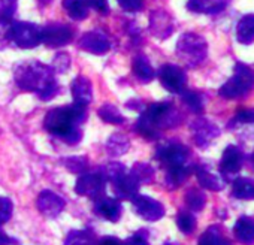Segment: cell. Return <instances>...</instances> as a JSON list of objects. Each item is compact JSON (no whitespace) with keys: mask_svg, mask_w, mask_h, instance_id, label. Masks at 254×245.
<instances>
[{"mask_svg":"<svg viewBox=\"0 0 254 245\" xmlns=\"http://www.w3.org/2000/svg\"><path fill=\"white\" fill-rule=\"evenodd\" d=\"M87 118V108L69 105L48 111L44 120V127L63 142L75 145L81 141V124Z\"/></svg>","mask_w":254,"mask_h":245,"instance_id":"6da1fadb","label":"cell"},{"mask_svg":"<svg viewBox=\"0 0 254 245\" xmlns=\"http://www.w3.org/2000/svg\"><path fill=\"white\" fill-rule=\"evenodd\" d=\"M253 157H254V156H253Z\"/></svg>","mask_w":254,"mask_h":245,"instance_id":"7dc6e473","label":"cell"},{"mask_svg":"<svg viewBox=\"0 0 254 245\" xmlns=\"http://www.w3.org/2000/svg\"><path fill=\"white\" fill-rule=\"evenodd\" d=\"M208 54L206 41L196 33H184L177 44V56L190 67L200 64Z\"/></svg>","mask_w":254,"mask_h":245,"instance_id":"5b68a950","label":"cell"},{"mask_svg":"<svg viewBox=\"0 0 254 245\" xmlns=\"http://www.w3.org/2000/svg\"><path fill=\"white\" fill-rule=\"evenodd\" d=\"M129 139H127L124 135L120 133H114L108 138L106 141V151L112 156V157H120L123 154H126L129 151Z\"/></svg>","mask_w":254,"mask_h":245,"instance_id":"cb8c5ba5","label":"cell"},{"mask_svg":"<svg viewBox=\"0 0 254 245\" xmlns=\"http://www.w3.org/2000/svg\"><path fill=\"white\" fill-rule=\"evenodd\" d=\"M183 100L184 103L194 112H200L203 109V102H202V97L194 93V91H186L183 94Z\"/></svg>","mask_w":254,"mask_h":245,"instance_id":"d590c367","label":"cell"},{"mask_svg":"<svg viewBox=\"0 0 254 245\" xmlns=\"http://www.w3.org/2000/svg\"><path fill=\"white\" fill-rule=\"evenodd\" d=\"M233 194L239 199H254V181L239 178L233 184Z\"/></svg>","mask_w":254,"mask_h":245,"instance_id":"83f0119b","label":"cell"},{"mask_svg":"<svg viewBox=\"0 0 254 245\" xmlns=\"http://www.w3.org/2000/svg\"><path fill=\"white\" fill-rule=\"evenodd\" d=\"M218 229L214 226V227H209L203 235H202V238L199 239V244L197 245H215L217 242H218V239L221 238L220 236V233L217 232Z\"/></svg>","mask_w":254,"mask_h":245,"instance_id":"74e56055","label":"cell"},{"mask_svg":"<svg viewBox=\"0 0 254 245\" xmlns=\"http://www.w3.org/2000/svg\"><path fill=\"white\" fill-rule=\"evenodd\" d=\"M121 245H150V244L147 239V233H144V230H139L130 238H127Z\"/></svg>","mask_w":254,"mask_h":245,"instance_id":"60d3db41","label":"cell"},{"mask_svg":"<svg viewBox=\"0 0 254 245\" xmlns=\"http://www.w3.org/2000/svg\"><path fill=\"white\" fill-rule=\"evenodd\" d=\"M79 47H81V50H84L87 53L102 56L109 51L111 42H109L108 36L102 32H87L85 35L81 36Z\"/></svg>","mask_w":254,"mask_h":245,"instance_id":"5bb4252c","label":"cell"},{"mask_svg":"<svg viewBox=\"0 0 254 245\" xmlns=\"http://www.w3.org/2000/svg\"><path fill=\"white\" fill-rule=\"evenodd\" d=\"M36 206L38 209L48 218H56L62 214V211L66 206V202L62 196H59L57 193L51 191V190H44L41 191V194L38 196L36 200Z\"/></svg>","mask_w":254,"mask_h":245,"instance_id":"4fadbf2b","label":"cell"},{"mask_svg":"<svg viewBox=\"0 0 254 245\" xmlns=\"http://www.w3.org/2000/svg\"><path fill=\"white\" fill-rule=\"evenodd\" d=\"M121 244L123 242L115 236H105L97 242V245H121Z\"/></svg>","mask_w":254,"mask_h":245,"instance_id":"ee69618b","label":"cell"},{"mask_svg":"<svg viewBox=\"0 0 254 245\" xmlns=\"http://www.w3.org/2000/svg\"><path fill=\"white\" fill-rule=\"evenodd\" d=\"M88 8H93L94 11L100 12V14H108L109 12V5L108 0H87Z\"/></svg>","mask_w":254,"mask_h":245,"instance_id":"b9f144b4","label":"cell"},{"mask_svg":"<svg viewBox=\"0 0 254 245\" xmlns=\"http://www.w3.org/2000/svg\"><path fill=\"white\" fill-rule=\"evenodd\" d=\"M69 64H70V59H69L67 54H64V53L57 54L56 59H54V63H53V70L66 72L69 69Z\"/></svg>","mask_w":254,"mask_h":245,"instance_id":"ab89813d","label":"cell"},{"mask_svg":"<svg viewBox=\"0 0 254 245\" xmlns=\"http://www.w3.org/2000/svg\"><path fill=\"white\" fill-rule=\"evenodd\" d=\"M196 175H197V180L199 183L205 187V188H209V190H220L223 187V183L218 180V177H215L214 174H211L209 171H206L205 168H197L196 169Z\"/></svg>","mask_w":254,"mask_h":245,"instance_id":"f1b7e54d","label":"cell"},{"mask_svg":"<svg viewBox=\"0 0 254 245\" xmlns=\"http://www.w3.org/2000/svg\"><path fill=\"white\" fill-rule=\"evenodd\" d=\"M236 39L244 45L254 42V14L244 15L236 26Z\"/></svg>","mask_w":254,"mask_h":245,"instance_id":"44dd1931","label":"cell"},{"mask_svg":"<svg viewBox=\"0 0 254 245\" xmlns=\"http://www.w3.org/2000/svg\"><path fill=\"white\" fill-rule=\"evenodd\" d=\"M12 239L6 235V232L3 229H0V245H11Z\"/></svg>","mask_w":254,"mask_h":245,"instance_id":"f6af8a7d","label":"cell"},{"mask_svg":"<svg viewBox=\"0 0 254 245\" xmlns=\"http://www.w3.org/2000/svg\"><path fill=\"white\" fill-rule=\"evenodd\" d=\"M105 175L102 168L94 172L82 174L75 184V191L79 196H87L90 199H100L105 196Z\"/></svg>","mask_w":254,"mask_h":245,"instance_id":"ba28073f","label":"cell"},{"mask_svg":"<svg viewBox=\"0 0 254 245\" xmlns=\"http://www.w3.org/2000/svg\"><path fill=\"white\" fill-rule=\"evenodd\" d=\"M150 30L153 32L154 36L160 39L169 38L174 32V23L169 14H166L162 9L154 11L150 17Z\"/></svg>","mask_w":254,"mask_h":245,"instance_id":"2e32d148","label":"cell"},{"mask_svg":"<svg viewBox=\"0 0 254 245\" xmlns=\"http://www.w3.org/2000/svg\"><path fill=\"white\" fill-rule=\"evenodd\" d=\"M117 2L127 12H138L144 6V0H117Z\"/></svg>","mask_w":254,"mask_h":245,"instance_id":"f35d334b","label":"cell"},{"mask_svg":"<svg viewBox=\"0 0 254 245\" xmlns=\"http://www.w3.org/2000/svg\"><path fill=\"white\" fill-rule=\"evenodd\" d=\"M238 120L244 121V122H254V111L248 109V111H241L238 114Z\"/></svg>","mask_w":254,"mask_h":245,"instance_id":"7bdbcfd3","label":"cell"},{"mask_svg":"<svg viewBox=\"0 0 254 245\" xmlns=\"http://www.w3.org/2000/svg\"><path fill=\"white\" fill-rule=\"evenodd\" d=\"M235 235L244 244L254 242V220L250 217L239 218L235 226Z\"/></svg>","mask_w":254,"mask_h":245,"instance_id":"d4e9b609","label":"cell"},{"mask_svg":"<svg viewBox=\"0 0 254 245\" xmlns=\"http://www.w3.org/2000/svg\"><path fill=\"white\" fill-rule=\"evenodd\" d=\"M191 132L194 135V141L197 145L205 147L212 138H215L218 135V129L209 122L208 120H197L191 124Z\"/></svg>","mask_w":254,"mask_h":245,"instance_id":"d6986e66","label":"cell"},{"mask_svg":"<svg viewBox=\"0 0 254 245\" xmlns=\"http://www.w3.org/2000/svg\"><path fill=\"white\" fill-rule=\"evenodd\" d=\"M227 0H189L187 9L197 14H206V15H215L226 9Z\"/></svg>","mask_w":254,"mask_h":245,"instance_id":"ac0fdd59","label":"cell"},{"mask_svg":"<svg viewBox=\"0 0 254 245\" xmlns=\"http://www.w3.org/2000/svg\"><path fill=\"white\" fill-rule=\"evenodd\" d=\"M190 169L186 166H178V168H171L166 172V184L169 188H177L180 187L189 177Z\"/></svg>","mask_w":254,"mask_h":245,"instance_id":"4316f807","label":"cell"},{"mask_svg":"<svg viewBox=\"0 0 254 245\" xmlns=\"http://www.w3.org/2000/svg\"><path fill=\"white\" fill-rule=\"evenodd\" d=\"M70 91L73 97V105L87 108L93 100V87L88 78L79 75L70 84Z\"/></svg>","mask_w":254,"mask_h":245,"instance_id":"9a60e30c","label":"cell"},{"mask_svg":"<svg viewBox=\"0 0 254 245\" xmlns=\"http://www.w3.org/2000/svg\"><path fill=\"white\" fill-rule=\"evenodd\" d=\"M63 8L72 20L81 21L88 17L87 0H63Z\"/></svg>","mask_w":254,"mask_h":245,"instance_id":"603a6c76","label":"cell"},{"mask_svg":"<svg viewBox=\"0 0 254 245\" xmlns=\"http://www.w3.org/2000/svg\"><path fill=\"white\" fill-rule=\"evenodd\" d=\"M94 212L100 217H103L105 220L108 221H118L121 214H123V206L121 203L114 199V197H100L97 199L96 202V206H94Z\"/></svg>","mask_w":254,"mask_h":245,"instance_id":"e0dca14e","label":"cell"},{"mask_svg":"<svg viewBox=\"0 0 254 245\" xmlns=\"http://www.w3.org/2000/svg\"><path fill=\"white\" fill-rule=\"evenodd\" d=\"M64 245H97V241L88 230H72L67 235Z\"/></svg>","mask_w":254,"mask_h":245,"instance_id":"484cf974","label":"cell"},{"mask_svg":"<svg viewBox=\"0 0 254 245\" xmlns=\"http://www.w3.org/2000/svg\"><path fill=\"white\" fill-rule=\"evenodd\" d=\"M130 172L135 175V178L139 181V184H142V183H150L151 178H153V175H154V169H153L150 165H147V163H136V165L132 168Z\"/></svg>","mask_w":254,"mask_h":245,"instance_id":"4dcf8cb0","label":"cell"},{"mask_svg":"<svg viewBox=\"0 0 254 245\" xmlns=\"http://www.w3.org/2000/svg\"><path fill=\"white\" fill-rule=\"evenodd\" d=\"M8 41L20 48L32 50L41 44V27L32 23H14L9 26Z\"/></svg>","mask_w":254,"mask_h":245,"instance_id":"52a82bcc","label":"cell"},{"mask_svg":"<svg viewBox=\"0 0 254 245\" xmlns=\"http://www.w3.org/2000/svg\"><path fill=\"white\" fill-rule=\"evenodd\" d=\"M14 78L20 88L36 93L42 100L53 99L59 91L53 67L41 61L32 60L20 63L15 67Z\"/></svg>","mask_w":254,"mask_h":245,"instance_id":"7a4b0ae2","label":"cell"},{"mask_svg":"<svg viewBox=\"0 0 254 245\" xmlns=\"http://www.w3.org/2000/svg\"><path fill=\"white\" fill-rule=\"evenodd\" d=\"M132 67H133V73L136 75V78L141 82H150L156 75L153 66L150 64V61L145 56H136L133 59Z\"/></svg>","mask_w":254,"mask_h":245,"instance_id":"7402d4cb","label":"cell"},{"mask_svg":"<svg viewBox=\"0 0 254 245\" xmlns=\"http://www.w3.org/2000/svg\"><path fill=\"white\" fill-rule=\"evenodd\" d=\"M63 165L73 174L85 172L87 169V159L85 157H66L63 159Z\"/></svg>","mask_w":254,"mask_h":245,"instance_id":"836d02e7","label":"cell"},{"mask_svg":"<svg viewBox=\"0 0 254 245\" xmlns=\"http://www.w3.org/2000/svg\"><path fill=\"white\" fill-rule=\"evenodd\" d=\"M106 183L112 185V191L120 199H132L138 194L141 187L139 181L135 175L127 171V168L118 162H111L105 168H102Z\"/></svg>","mask_w":254,"mask_h":245,"instance_id":"277c9868","label":"cell"},{"mask_svg":"<svg viewBox=\"0 0 254 245\" xmlns=\"http://www.w3.org/2000/svg\"><path fill=\"white\" fill-rule=\"evenodd\" d=\"M190 153L184 145L180 144H169V145H163L157 150V159L168 166V169L171 168H178V166H184V163L187 162Z\"/></svg>","mask_w":254,"mask_h":245,"instance_id":"7c38bea8","label":"cell"},{"mask_svg":"<svg viewBox=\"0 0 254 245\" xmlns=\"http://www.w3.org/2000/svg\"><path fill=\"white\" fill-rule=\"evenodd\" d=\"M242 166V154L241 151L230 145L226 148V151L223 153V157H221V174L224 175H232V174H236Z\"/></svg>","mask_w":254,"mask_h":245,"instance_id":"ffe728a7","label":"cell"},{"mask_svg":"<svg viewBox=\"0 0 254 245\" xmlns=\"http://www.w3.org/2000/svg\"><path fill=\"white\" fill-rule=\"evenodd\" d=\"M254 88V72L242 64L238 63L235 66V75L220 88V96L226 99H235L247 94Z\"/></svg>","mask_w":254,"mask_h":245,"instance_id":"8992f818","label":"cell"},{"mask_svg":"<svg viewBox=\"0 0 254 245\" xmlns=\"http://www.w3.org/2000/svg\"><path fill=\"white\" fill-rule=\"evenodd\" d=\"M72 39V30L66 24L60 23H51L41 29V42L47 47L57 48L62 45H66Z\"/></svg>","mask_w":254,"mask_h":245,"instance_id":"8fae6325","label":"cell"},{"mask_svg":"<svg viewBox=\"0 0 254 245\" xmlns=\"http://www.w3.org/2000/svg\"><path fill=\"white\" fill-rule=\"evenodd\" d=\"M177 224L183 233H191L196 227V220L189 212H181L177 218Z\"/></svg>","mask_w":254,"mask_h":245,"instance_id":"e575fe53","label":"cell"},{"mask_svg":"<svg viewBox=\"0 0 254 245\" xmlns=\"http://www.w3.org/2000/svg\"><path fill=\"white\" fill-rule=\"evenodd\" d=\"M132 209L135 214L147 221H157L165 215L163 205L145 194H136L135 197H132Z\"/></svg>","mask_w":254,"mask_h":245,"instance_id":"9c48e42d","label":"cell"},{"mask_svg":"<svg viewBox=\"0 0 254 245\" xmlns=\"http://www.w3.org/2000/svg\"><path fill=\"white\" fill-rule=\"evenodd\" d=\"M186 203L193 211H200L205 205V196L196 188H191L186 193Z\"/></svg>","mask_w":254,"mask_h":245,"instance_id":"1f68e13d","label":"cell"},{"mask_svg":"<svg viewBox=\"0 0 254 245\" xmlns=\"http://www.w3.org/2000/svg\"><path fill=\"white\" fill-rule=\"evenodd\" d=\"M180 121L181 115L172 103H153L138 118L135 130L147 139H156L159 136L160 129H172L178 126Z\"/></svg>","mask_w":254,"mask_h":245,"instance_id":"3957f363","label":"cell"},{"mask_svg":"<svg viewBox=\"0 0 254 245\" xmlns=\"http://www.w3.org/2000/svg\"><path fill=\"white\" fill-rule=\"evenodd\" d=\"M97 114L105 122H111V124H121V122L126 121V118L121 115V112L114 105H109V103L103 105Z\"/></svg>","mask_w":254,"mask_h":245,"instance_id":"f546056e","label":"cell"},{"mask_svg":"<svg viewBox=\"0 0 254 245\" xmlns=\"http://www.w3.org/2000/svg\"><path fill=\"white\" fill-rule=\"evenodd\" d=\"M159 79L162 85L171 93H183L186 82H187L186 72L180 66L171 64V63L163 64L159 69Z\"/></svg>","mask_w":254,"mask_h":245,"instance_id":"30bf717a","label":"cell"},{"mask_svg":"<svg viewBox=\"0 0 254 245\" xmlns=\"http://www.w3.org/2000/svg\"><path fill=\"white\" fill-rule=\"evenodd\" d=\"M17 9V0H0V21H11Z\"/></svg>","mask_w":254,"mask_h":245,"instance_id":"d6a6232c","label":"cell"},{"mask_svg":"<svg viewBox=\"0 0 254 245\" xmlns=\"http://www.w3.org/2000/svg\"><path fill=\"white\" fill-rule=\"evenodd\" d=\"M12 209H14V205H12L11 199H8L5 196H0V226L9 221V218L12 215Z\"/></svg>","mask_w":254,"mask_h":245,"instance_id":"8d00e7d4","label":"cell"},{"mask_svg":"<svg viewBox=\"0 0 254 245\" xmlns=\"http://www.w3.org/2000/svg\"><path fill=\"white\" fill-rule=\"evenodd\" d=\"M215 245H230V244H229V242H227L226 239H223V238H220V239H218V242H217Z\"/></svg>","mask_w":254,"mask_h":245,"instance_id":"bcb514c9","label":"cell"}]
</instances>
